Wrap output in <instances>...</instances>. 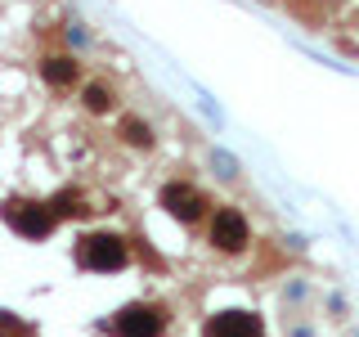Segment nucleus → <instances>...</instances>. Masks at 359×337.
<instances>
[{"label": "nucleus", "mask_w": 359, "mask_h": 337, "mask_svg": "<svg viewBox=\"0 0 359 337\" xmlns=\"http://www.w3.org/2000/svg\"><path fill=\"white\" fill-rule=\"evenodd\" d=\"M166 324H171V315L162 306H153V301H130V306H121L104 329L112 337H162Z\"/></svg>", "instance_id": "obj_2"}, {"label": "nucleus", "mask_w": 359, "mask_h": 337, "mask_svg": "<svg viewBox=\"0 0 359 337\" xmlns=\"http://www.w3.org/2000/svg\"><path fill=\"white\" fill-rule=\"evenodd\" d=\"M162 207H166V216H175L180 225H198V220L211 216L207 194H202L198 185H189V180H166L162 185Z\"/></svg>", "instance_id": "obj_5"}, {"label": "nucleus", "mask_w": 359, "mask_h": 337, "mask_svg": "<svg viewBox=\"0 0 359 337\" xmlns=\"http://www.w3.org/2000/svg\"><path fill=\"white\" fill-rule=\"evenodd\" d=\"M202 337H265V319L256 310H216L202 324Z\"/></svg>", "instance_id": "obj_6"}, {"label": "nucleus", "mask_w": 359, "mask_h": 337, "mask_svg": "<svg viewBox=\"0 0 359 337\" xmlns=\"http://www.w3.org/2000/svg\"><path fill=\"white\" fill-rule=\"evenodd\" d=\"M207 243L224 256H238L247 243H252V230H247V216L238 207H216L207 216Z\"/></svg>", "instance_id": "obj_3"}, {"label": "nucleus", "mask_w": 359, "mask_h": 337, "mask_svg": "<svg viewBox=\"0 0 359 337\" xmlns=\"http://www.w3.org/2000/svg\"><path fill=\"white\" fill-rule=\"evenodd\" d=\"M5 225L14 234H22L27 243H41V239H50L54 234V225H59V216L50 211V202H5Z\"/></svg>", "instance_id": "obj_4"}, {"label": "nucleus", "mask_w": 359, "mask_h": 337, "mask_svg": "<svg viewBox=\"0 0 359 337\" xmlns=\"http://www.w3.org/2000/svg\"><path fill=\"white\" fill-rule=\"evenodd\" d=\"M121 140L135 144V149H153V131L144 126L140 117H126V121H121Z\"/></svg>", "instance_id": "obj_9"}, {"label": "nucleus", "mask_w": 359, "mask_h": 337, "mask_svg": "<svg viewBox=\"0 0 359 337\" xmlns=\"http://www.w3.org/2000/svg\"><path fill=\"white\" fill-rule=\"evenodd\" d=\"M81 104H86L90 112H108V108H112V90H108L104 81H90V86L81 90Z\"/></svg>", "instance_id": "obj_8"}, {"label": "nucleus", "mask_w": 359, "mask_h": 337, "mask_svg": "<svg viewBox=\"0 0 359 337\" xmlns=\"http://www.w3.org/2000/svg\"><path fill=\"white\" fill-rule=\"evenodd\" d=\"M76 265L90 270V275H117V270L130 265V243L121 234H108V230L81 234L76 239Z\"/></svg>", "instance_id": "obj_1"}, {"label": "nucleus", "mask_w": 359, "mask_h": 337, "mask_svg": "<svg viewBox=\"0 0 359 337\" xmlns=\"http://www.w3.org/2000/svg\"><path fill=\"white\" fill-rule=\"evenodd\" d=\"M76 72H81V67L72 63V54H50V59H41V77L50 86H72Z\"/></svg>", "instance_id": "obj_7"}]
</instances>
